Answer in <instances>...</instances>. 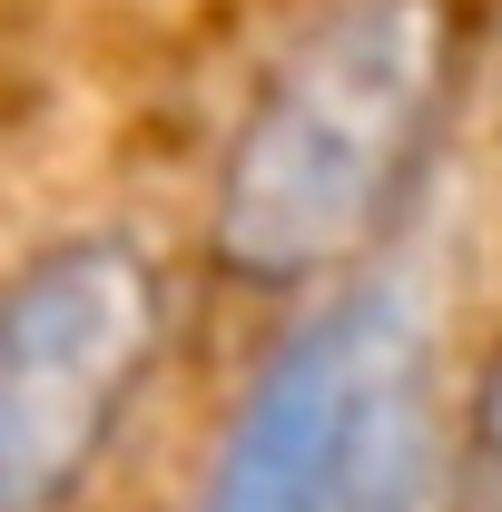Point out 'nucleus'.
Returning a JSON list of instances; mask_svg holds the SVG:
<instances>
[{
    "label": "nucleus",
    "mask_w": 502,
    "mask_h": 512,
    "mask_svg": "<svg viewBox=\"0 0 502 512\" xmlns=\"http://www.w3.org/2000/svg\"><path fill=\"white\" fill-rule=\"evenodd\" d=\"M453 99L443 0H325L276 50L207 178V276L306 306L365 276Z\"/></svg>",
    "instance_id": "1"
},
{
    "label": "nucleus",
    "mask_w": 502,
    "mask_h": 512,
    "mask_svg": "<svg viewBox=\"0 0 502 512\" xmlns=\"http://www.w3.org/2000/svg\"><path fill=\"white\" fill-rule=\"evenodd\" d=\"M443 345L404 276H345L247 365L197 512H434Z\"/></svg>",
    "instance_id": "2"
},
{
    "label": "nucleus",
    "mask_w": 502,
    "mask_h": 512,
    "mask_svg": "<svg viewBox=\"0 0 502 512\" xmlns=\"http://www.w3.org/2000/svg\"><path fill=\"white\" fill-rule=\"evenodd\" d=\"M178 345V266L69 227L0 276V512H79Z\"/></svg>",
    "instance_id": "3"
},
{
    "label": "nucleus",
    "mask_w": 502,
    "mask_h": 512,
    "mask_svg": "<svg viewBox=\"0 0 502 512\" xmlns=\"http://www.w3.org/2000/svg\"><path fill=\"white\" fill-rule=\"evenodd\" d=\"M434 512H502V335L483 345V365H473L463 404H453Z\"/></svg>",
    "instance_id": "4"
}]
</instances>
